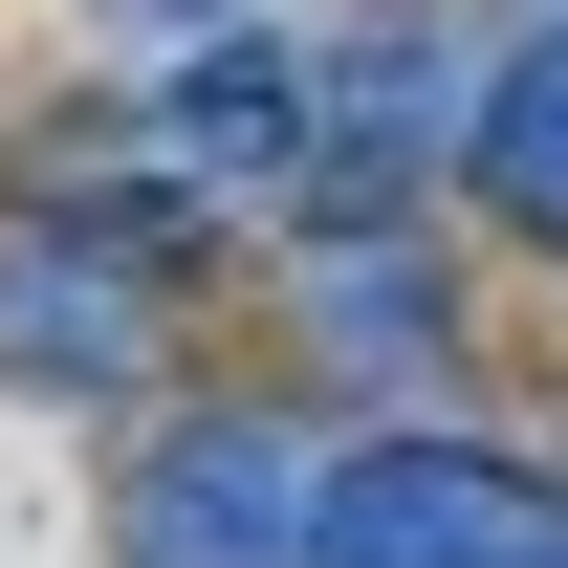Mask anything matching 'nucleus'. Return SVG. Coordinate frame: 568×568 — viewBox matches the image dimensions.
<instances>
[{"mask_svg":"<svg viewBox=\"0 0 568 568\" xmlns=\"http://www.w3.org/2000/svg\"><path fill=\"white\" fill-rule=\"evenodd\" d=\"M175 219L132 175H0V394H153Z\"/></svg>","mask_w":568,"mask_h":568,"instance_id":"obj_1","label":"nucleus"},{"mask_svg":"<svg viewBox=\"0 0 568 568\" xmlns=\"http://www.w3.org/2000/svg\"><path fill=\"white\" fill-rule=\"evenodd\" d=\"M481 67L459 44V0H372L306 44V219H416L459 153H481Z\"/></svg>","mask_w":568,"mask_h":568,"instance_id":"obj_2","label":"nucleus"},{"mask_svg":"<svg viewBox=\"0 0 568 568\" xmlns=\"http://www.w3.org/2000/svg\"><path fill=\"white\" fill-rule=\"evenodd\" d=\"M328 525V437L284 394H175L110 459V568H306Z\"/></svg>","mask_w":568,"mask_h":568,"instance_id":"obj_3","label":"nucleus"},{"mask_svg":"<svg viewBox=\"0 0 568 568\" xmlns=\"http://www.w3.org/2000/svg\"><path fill=\"white\" fill-rule=\"evenodd\" d=\"M306 568H568V481L525 437H459V416H372L328 437V525Z\"/></svg>","mask_w":568,"mask_h":568,"instance_id":"obj_4","label":"nucleus"},{"mask_svg":"<svg viewBox=\"0 0 568 568\" xmlns=\"http://www.w3.org/2000/svg\"><path fill=\"white\" fill-rule=\"evenodd\" d=\"M132 197H153V219H197V197H306V44H197V67H153Z\"/></svg>","mask_w":568,"mask_h":568,"instance_id":"obj_5","label":"nucleus"},{"mask_svg":"<svg viewBox=\"0 0 568 568\" xmlns=\"http://www.w3.org/2000/svg\"><path fill=\"white\" fill-rule=\"evenodd\" d=\"M284 306H306V351L351 372V394H394V372L437 351V241L416 219H306V241H284Z\"/></svg>","mask_w":568,"mask_h":568,"instance_id":"obj_6","label":"nucleus"},{"mask_svg":"<svg viewBox=\"0 0 568 568\" xmlns=\"http://www.w3.org/2000/svg\"><path fill=\"white\" fill-rule=\"evenodd\" d=\"M459 197H481L525 263H568V0L481 67V153H459Z\"/></svg>","mask_w":568,"mask_h":568,"instance_id":"obj_7","label":"nucleus"},{"mask_svg":"<svg viewBox=\"0 0 568 568\" xmlns=\"http://www.w3.org/2000/svg\"><path fill=\"white\" fill-rule=\"evenodd\" d=\"M67 22L110 44V67H197V44H284L306 0H67Z\"/></svg>","mask_w":568,"mask_h":568,"instance_id":"obj_8","label":"nucleus"}]
</instances>
